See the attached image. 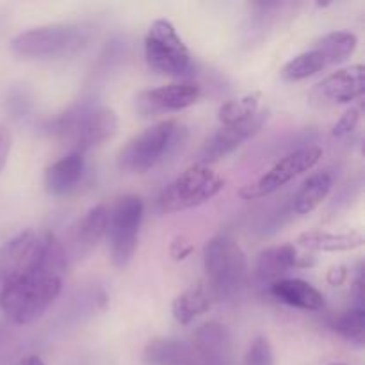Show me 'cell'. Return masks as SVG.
I'll return each instance as SVG.
<instances>
[{"label":"cell","instance_id":"cell-27","mask_svg":"<svg viewBox=\"0 0 365 365\" xmlns=\"http://www.w3.org/2000/svg\"><path fill=\"white\" fill-rule=\"evenodd\" d=\"M242 365H274L273 348L266 337L259 335L250 342Z\"/></svg>","mask_w":365,"mask_h":365},{"label":"cell","instance_id":"cell-1","mask_svg":"<svg viewBox=\"0 0 365 365\" xmlns=\"http://www.w3.org/2000/svg\"><path fill=\"white\" fill-rule=\"evenodd\" d=\"M66 253L53 235L45 234L38 260L2 296L0 310L14 324H32L45 316L63 291Z\"/></svg>","mask_w":365,"mask_h":365},{"label":"cell","instance_id":"cell-22","mask_svg":"<svg viewBox=\"0 0 365 365\" xmlns=\"http://www.w3.org/2000/svg\"><path fill=\"white\" fill-rule=\"evenodd\" d=\"M210 307H212V298H210L209 291L202 287V285H198V287L187 289V291H184L173 299L171 314H173V319L178 324L187 327L196 317L205 314Z\"/></svg>","mask_w":365,"mask_h":365},{"label":"cell","instance_id":"cell-20","mask_svg":"<svg viewBox=\"0 0 365 365\" xmlns=\"http://www.w3.org/2000/svg\"><path fill=\"white\" fill-rule=\"evenodd\" d=\"M302 248L309 252H323V253H341L351 252V250L364 246L365 237L364 232L359 228L342 232H330V230H309L302 232L296 237Z\"/></svg>","mask_w":365,"mask_h":365},{"label":"cell","instance_id":"cell-17","mask_svg":"<svg viewBox=\"0 0 365 365\" xmlns=\"http://www.w3.org/2000/svg\"><path fill=\"white\" fill-rule=\"evenodd\" d=\"M86 171L84 153L70 152L59 160L50 164L45 171V184L46 192L50 196H64L73 191L82 180Z\"/></svg>","mask_w":365,"mask_h":365},{"label":"cell","instance_id":"cell-5","mask_svg":"<svg viewBox=\"0 0 365 365\" xmlns=\"http://www.w3.org/2000/svg\"><path fill=\"white\" fill-rule=\"evenodd\" d=\"M184 125L177 120H163L152 127L145 128L128 139L118 152V166L130 175H145L159 166L171 153L177 152L184 143Z\"/></svg>","mask_w":365,"mask_h":365},{"label":"cell","instance_id":"cell-30","mask_svg":"<svg viewBox=\"0 0 365 365\" xmlns=\"http://www.w3.org/2000/svg\"><path fill=\"white\" fill-rule=\"evenodd\" d=\"M346 278H348V269H346L344 266H337V267H331V271L328 273V282H330L331 285H342L346 282Z\"/></svg>","mask_w":365,"mask_h":365},{"label":"cell","instance_id":"cell-2","mask_svg":"<svg viewBox=\"0 0 365 365\" xmlns=\"http://www.w3.org/2000/svg\"><path fill=\"white\" fill-rule=\"evenodd\" d=\"M118 125V114L113 109L82 102L50 121L46 130L53 138L66 141L71 152L86 153L110 141L116 135Z\"/></svg>","mask_w":365,"mask_h":365},{"label":"cell","instance_id":"cell-26","mask_svg":"<svg viewBox=\"0 0 365 365\" xmlns=\"http://www.w3.org/2000/svg\"><path fill=\"white\" fill-rule=\"evenodd\" d=\"M364 307H351L346 310L334 324V330L341 335L344 341L349 344H355L362 348L365 341V331H364Z\"/></svg>","mask_w":365,"mask_h":365},{"label":"cell","instance_id":"cell-28","mask_svg":"<svg viewBox=\"0 0 365 365\" xmlns=\"http://www.w3.org/2000/svg\"><path fill=\"white\" fill-rule=\"evenodd\" d=\"M360 120H362V110L360 107H351L346 110L337 121H335L334 128H331V135L334 138H346V135L353 134L359 128Z\"/></svg>","mask_w":365,"mask_h":365},{"label":"cell","instance_id":"cell-13","mask_svg":"<svg viewBox=\"0 0 365 365\" xmlns=\"http://www.w3.org/2000/svg\"><path fill=\"white\" fill-rule=\"evenodd\" d=\"M267 118H269V109H260L255 118L245 121V123L221 125L205 141L196 164H205V166H209L210 163H216V160L230 155L242 143L252 139L257 132H260V128L264 127Z\"/></svg>","mask_w":365,"mask_h":365},{"label":"cell","instance_id":"cell-12","mask_svg":"<svg viewBox=\"0 0 365 365\" xmlns=\"http://www.w3.org/2000/svg\"><path fill=\"white\" fill-rule=\"evenodd\" d=\"M202 98V88L195 82H173L153 89H145L135 96V106L145 116L178 113L195 106Z\"/></svg>","mask_w":365,"mask_h":365},{"label":"cell","instance_id":"cell-18","mask_svg":"<svg viewBox=\"0 0 365 365\" xmlns=\"http://www.w3.org/2000/svg\"><path fill=\"white\" fill-rule=\"evenodd\" d=\"M269 292L274 299L292 309L305 312H319L324 309V296L319 289L299 278H282L269 285Z\"/></svg>","mask_w":365,"mask_h":365},{"label":"cell","instance_id":"cell-7","mask_svg":"<svg viewBox=\"0 0 365 365\" xmlns=\"http://www.w3.org/2000/svg\"><path fill=\"white\" fill-rule=\"evenodd\" d=\"M145 59L150 70L164 77H184L192 66L187 45L166 18L150 24L145 34Z\"/></svg>","mask_w":365,"mask_h":365},{"label":"cell","instance_id":"cell-4","mask_svg":"<svg viewBox=\"0 0 365 365\" xmlns=\"http://www.w3.org/2000/svg\"><path fill=\"white\" fill-rule=\"evenodd\" d=\"M91 34V25L86 24L39 25L18 32L11 39V50L24 59H64L84 50Z\"/></svg>","mask_w":365,"mask_h":365},{"label":"cell","instance_id":"cell-15","mask_svg":"<svg viewBox=\"0 0 365 365\" xmlns=\"http://www.w3.org/2000/svg\"><path fill=\"white\" fill-rule=\"evenodd\" d=\"M191 344L203 365H234V339L230 330L217 321L196 328Z\"/></svg>","mask_w":365,"mask_h":365},{"label":"cell","instance_id":"cell-21","mask_svg":"<svg viewBox=\"0 0 365 365\" xmlns=\"http://www.w3.org/2000/svg\"><path fill=\"white\" fill-rule=\"evenodd\" d=\"M335 177L330 170H321L312 173L296 191L292 198V210L299 216L314 212L334 189Z\"/></svg>","mask_w":365,"mask_h":365},{"label":"cell","instance_id":"cell-14","mask_svg":"<svg viewBox=\"0 0 365 365\" xmlns=\"http://www.w3.org/2000/svg\"><path fill=\"white\" fill-rule=\"evenodd\" d=\"M317 264L316 257L309 253H299L294 245H282L267 248L259 253L255 264V274L264 284H274V282L285 278L291 269H307Z\"/></svg>","mask_w":365,"mask_h":365},{"label":"cell","instance_id":"cell-23","mask_svg":"<svg viewBox=\"0 0 365 365\" xmlns=\"http://www.w3.org/2000/svg\"><path fill=\"white\" fill-rule=\"evenodd\" d=\"M260 102H262V93L260 91H250L237 96V98L228 100L217 109V121L221 125L245 123V121L252 120L259 114Z\"/></svg>","mask_w":365,"mask_h":365},{"label":"cell","instance_id":"cell-31","mask_svg":"<svg viewBox=\"0 0 365 365\" xmlns=\"http://www.w3.org/2000/svg\"><path fill=\"white\" fill-rule=\"evenodd\" d=\"M178 248V252H175V253H171V255L175 257V259H185V257L189 255V253L192 252V246L189 245V242H185V241H182V239H177V241L173 242V246H171V250H177Z\"/></svg>","mask_w":365,"mask_h":365},{"label":"cell","instance_id":"cell-25","mask_svg":"<svg viewBox=\"0 0 365 365\" xmlns=\"http://www.w3.org/2000/svg\"><path fill=\"white\" fill-rule=\"evenodd\" d=\"M324 68H328L327 59L321 53V50L317 46H312L310 50L298 53L292 59H289L287 63L282 68V77L289 82H299L305 81V78L314 77L319 71H323Z\"/></svg>","mask_w":365,"mask_h":365},{"label":"cell","instance_id":"cell-24","mask_svg":"<svg viewBox=\"0 0 365 365\" xmlns=\"http://www.w3.org/2000/svg\"><path fill=\"white\" fill-rule=\"evenodd\" d=\"M356 45H359V39H356L353 32L334 31L324 34L321 39H317L314 46L321 50L328 66H334V64H341L346 59H349L355 53Z\"/></svg>","mask_w":365,"mask_h":365},{"label":"cell","instance_id":"cell-6","mask_svg":"<svg viewBox=\"0 0 365 365\" xmlns=\"http://www.w3.org/2000/svg\"><path fill=\"white\" fill-rule=\"evenodd\" d=\"M225 187L223 177L205 164H195L160 191L157 207L164 214L182 212L210 202Z\"/></svg>","mask_w":365,"mask_h":365},{"label":"cell","instance_id":"cell-8","mask_svg":"<svg viewBox=\"0 0 365 365\" xmlns=\"http://www.w3.org/2000/svg\"><path fill=\"white\" fill-rule=\"evenodd\" d=\"M145 216V203L138 195H123L109 207V239L110 262L118 269H125L132 262L138 250L139 230Z\"/></svg>","mask_w":365,"mask_h":365},{"label":"cell","instance_id":"cell-10","mask_svg":"<svg viewBox=\"0 0 365 365\" xmlns=\"http://www.w3.org/2000/svg\"><path fill=\"white\" fill-rule=\"evenodd\" d=\"M365 93L364 64H351L327 75L309 93V102L316 107H331L362 100Z\"/></svg>","mask_w":365,"mask_h":365},{"label":"cell","instance_id":"cell-11","mask_svg":"<svg viewBox=\"0 0 365 365\" xmlns=\"http://www.w3.org/2000/svg\"><path fill=\"white\" fill-rule=\"evenodd\" d=\"M45 234L24 230L0 246V302L7 289L38 260Z\"/></svg>","mask_w":365,"mask_h":365},{"label":"cell","instance_id":"cell-33","mask_svg":"<svg viewBox=\"0 0 365 365\" xmlns=\"http://www.w3.org/2000/svg\"><path fill=\"white\" fill-rule=\"evenodd\" d=\"M331 365H342V364H331Z\"/></svg>","mask_w":365,"mask_h":365},{"label":"cell","instance_id":"cell-32","mask_svg":"<svg viewBox=\"0 0 365 365\" xmlns=\"http://www.w3.org/2000/svg\"><path fill=\"white\" fill-rule=\"evenodd\" d=\"M14 365H45L41 359L38 355H27V356H21Z\"/></svg>","mask_w":365,"mask_h":365},{"label":"cell","instance_id":"cell-29","mask_svg":"<svg viewBox=\"0 0 365 365\" xmlns=\"http://www.w3.org/2000/svg\"><path fill=\"white\" fill-rule=\"evenodd\" d=\"M11 146H13V135L6 125H0V173L9 160Z\"/></svg>","mask_w":365,"mask_h":365},{"label":"cell","instance_id":"cell-3","mask_svg":"<svg viewBox=\"0 0 365 365\" xmlns=\"http://www.w3.org/2000/svg\"><path fill=\"white\" fill-rule=\"evenodd\" d=\"M203 271L210 298L232 299L245 291L250 277L248 259L234 235L221 232L203 246Z\"/></svg>","mask_w":365,"mask_h":365},{"label":"cell","instance_id":"cell-9","mask_svg":"<svg viewBox=\"0 0 365 365\" xmlns=\"http://www.w3.org/2000/svg\"><path fill=\"white\" fill-rule=\"evenodd\" d=\"M321 157H323V150L319 146L309 145L292 150L287 155L280 157L259 180L242 187L239 191V196L242 200H257L271 195V192L278 191L291 180H294L302 173L312 170L319 163Z\"/></svg>","mask_w":365,"mask_h":365},{"label":"cell","instance_id":"cell-16","mask_svg":"<svg viewBox=\"0 0 365 365\" xmlns=\"http://www.w3.org/2000/svg\"><path fill=\"white\" fill-rule=\"evenodd\" d=\"M145 365H203L191 342L173 337H155L143 349Z\"/></svg>","mask_w":365,"mask_h":365},{"label":"cell","instance_id":"cell-19","mask_svg":"<svg viewBox=\"0 0 365 365\" xmlns=\"http://www.w3.org/2000/svg\"><path fill=\"white\" fill-rule=\"evenodd\" d=\"M107 225H109V207L106 203L91 207L71 232V242L77 257H84L91 253L98 246V242L106 237Z\"/></svg>","mask_w":365,"mask_h":365}]
</instances>
